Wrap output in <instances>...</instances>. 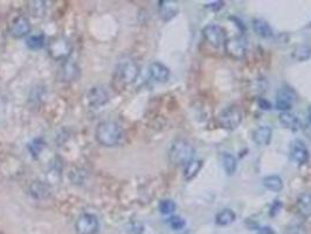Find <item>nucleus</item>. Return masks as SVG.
I'll return each mask as SVG.
<instances>
[{
    "instance_id": "f257e3e1",
    "label": "nucleus",
    "mask_w": 311,
    "mask_h": 234,
    "mask_svg": "<svg viewBox=\"0 0 311 234\" xmlns=\"http://www.w3.org/2000/svg\"><path fill=\"white\" fill-rule=\"evenodd\" d=\"M139 74V68L135 61L124 60L117 64L113 74L112 87L116 92H121L134 84Z\"/></svg>"
},
{
    "instance_id": "f03ea898",
    "label": "nucleus",
    "mask_w": 311,
    "mask_h": 234,
    "mask_svg": "<svg viewBox=\"0 0 311 234\" xmlns=\"http://www.w3.org/2000/svg\"><path fill=\"white\" fill-rule=\"evenodd\" d=\"M95 138L103 146H116L123 140L124 131L116 122L103 121L96 127Z\"/></svg>"
},
{
    "instance_id": "7ed1b4c3",
    "label": "nucleus",
    "mask_w": 311,
    "mask_h": 234,
    "mask_svg": "<svg viewBox=\"0 0 311 234\" xmlns=\"http://www.w3.org/2000/svg\"><path fill=\"white\" fill-rule=\"evenodd\" d=\"M195 150L187 140L178 138L173 140L169 149V160L174 167H186L193 161Z\"/></svg>"
},
{
    "instance_id": "20e7f679",
    "label": "nucleus",
    "mask_w": 311,
    "mask_h": 234,
    "mask_svg": "<svg viewBox=\"0 0 311 234\" xmlns=\"http://www.w3.org/2000/svg\"><path fill=\"white\" fill-rule=\"evenodd\" d=\"M242 122V113L237 106H231L221 111L218 116V123L227 130H234Z\"/></svg>"
},
{
    "instance_id": "39448f33",
    "label": "nucleus",
    "mask_w": 311,
    "mask_h": 234,
    "mask_svg": "<svg viewBox=\"0 0 311 234\" xmlns=\"http://www.w3.org/2000/svg\"><path fill=\"white\" fill-rule=\"evenodd\" d=\"M225 49H226V53L231 57H233L235 60H241L244 59L246 54H247L248 50L247 40L241 37L228 39V40H226V42H225Z\"/></svg>"
},
{
    "instance_id": "423d86ee",
    "label": "nucleus",
    "mask_w": 311,
    "mask_h": 234,
    "mask_svg": "<svg viewBox=\"0 0 311 234\" xmlns=\"http://www.w3.org/2000/svg\"><path fill=\"white\" fill-rule=\"evenodd\" d=\"M71 45L64 38H56L48 45V53L54 60H66L70 55Z\"/></svg>"
},
{
    "instance_id": "0eeeda50",
    "label": "nucleus",
    "mask_w": 311,
    "mask_h": 234,
    "mask_svg": "<svg viewBox=\"0 0 311 234\" xmlns=\"http://www.w3.org/2000/svg\"><path fill=\"white\" fill-rule=\"evenodd\" d=\"M99 222L96 215L91 213H84L78 217L75 224L77 234H96L98 231Z\"/></svg>"
},
{
    "instance_id": "6e6552de",
    "label": "nucleus",
    "mask_w": 311,
    "mask_h": 234,
    "mask_svg": "<svg viewBox=\"0 0 311 234\" xmlns=\"http://www.w3.org/2000/svg\"><path fill=\"white\" fill-rule=\"evenodd\" d=\"M202 35L205 40L214 48H219L226 42V34L224 28L219 25H209L202 30Z\"/></svg>"
},
{
    "instance_id": "1a4fd4ad",
    "label": "nucleus",
    "mask_w": 311,
    "mask_h": 234,
    "mask_svg": "<svg viewBox=\"0 0 311 234\" xmlns=\"http://www.w3.org/2000/svg\"><path fill=\"white\" fill-rule=\"evenodd\" d=\"M295 101H296V94L292 89L281 88L280 91L277 92L276 102H275V104H276L277 109L283 113V111H288L291 109Z\"/></svg>"
},
{
    "instance_id": "9d476101",
    "label": "nucleus",
    "mask_w": 311,
    "mask_h": 234,
    "mask_svg": "<svg viewBox=\"0 0 311 234\" xmlns=\"http://www.w3.org/2000/svg\"><path fill=\"white\" fill-rule=\"evenodd\" d=\"M309 150L305 143L301 139H295L290 145L291 160L299 165L305 164L309 161Z\"/></svg>"
},
{
    "instance_id": "9b49d317",
    "label": "nucleus",
    "mask_w": 311,
    "mask_h": 234,
    "mask_svg": "<svg viewBox=\"0 0 311 234\" xmlns=\"http://www.w3.org/2000/svg\"><path fill=\"white\" fill-rule=\"evenodd\" d=\"M109 100L108 92L103 87H92L87 94V101L89 106L91 107H101L106 104Z\"/></svg>"
},
{
    "instance_id": "f8f14e48",
    "label": "nucleus",
    "mask_w": 311,
    "mask_h": 234,
    "mask_svg": "<svg viewBox=\"0 0 311 234\" xmlns=\"http://www.w3.org/2000/svg\"><path fill=\"white\" fill-rule=\"evenodd\" d=\"M31 32V24L30 20L26 17H18L16 20L13 21L12 26H11V34L14 38H23L30 34Z\"/></svg>"
},
{
    "instance_id": "ddd939ff",
    "label": "nucleus",
    "mask_w": 311,
    "mask_h": 234,
    "mask_svg": "<svg viewBox=\"0 0 311 234\" xmlns=\"http://www.w3.org/2000/svg\"><path fill=\"white\" fill-rule=\"evenodd\" d=\"M149 73L153 80L160 82V84H164L170 79V69L165 64L160 62H153L150 64Z\"/></svg>"
},
{
    "instance_id": "4468645a",
    "label": "nucleus",
    "mask_w": 311,
    "mask_h": 234,
    "mask_svg": "<svg viewBox=\"0 0 311 234\" xmlns=\"http://www.w3.org/2000/svg\"><path fill=\"white\" fill-rule=\"evenodd\" d=\"M273 138V130L268 125H261L254 131L253 139L257 145L260 146H268Z\"/></svg>"
},
{
    "instance_id": "2eb2a0df",
    "label": "nucleus",
    "mask_w": 311,
    "mask_h": 234,
    "mask_svg": "<svg viewBox=\"0 0 311 234\" xmlns=\"http://www.w3.org/2000/svg\"><path fill=\"white\" fill-rule=\"evenodd\" d=\"M278 120H280L281 124L283 125L285 129H289L291 131H297L301 129L302 123L299 121V118L296 116L295 114L289 113V111H283V113L280 114L278 116Z\"/></svg>"
},
{
    "instance_id": "dca6fc26",
    "label": "nucleus",
    "mask_w": 311,
    "mask_h": 234,
    "mask_svg": "<svg viewBox=\"0 0 311 234\" xmlns=\"http://www.w3.org/2000/svg\"><path fill=\"white\" fill-rule=\"evenodd\" d=\"M253 28H254V31L256 32V34L260 35L261 38L268 39V38L273 37V34H274L273 28H271L270 25L263 19H254Z\"/></svg>"
},
{
    "instance_id": "f3484780",
    "label": "nucleus",
    "mask_w": 311,
    "mask_h": 234,
    "mask_svg": "<svg viewBox=\"0 0 311 234\" xmlns=\"http://www.w3.org/2000/svg\"><path fill=\"white\" fill-rule=\"evenodd\" d=\"M80 75V69L74 62L67 61L61 68V80L62 81H75Z\"/></svg>"
},
{
    "instance_id": "a211bd4d",
    "label": "nucleus",
    "mask_w": 311,
    "mask_h": 234,
    "mask_svg": "<svg viewBox=\"0 0 311 234\" xmlns=\"http://www.w3.org/2000/svg\"><path fill=\"white\" fill-rule=\"evenodd\" d=\"M298 212L303 217H311V193H302L297 199Z\"/></svg>"
},
{
    "instance_id": "6ab92c4d",
    "label": "nucleus",
    "mask_w": 311,
    "mask_h": 234,
    "mask_svg": "<svg viewBox=\"0 0 311 234\" xmlns=\"http://www.w3.org/2000/svg\"><path fill=\"white\" fill-rule=\"evenodd\" d=\"M263 186L266 187L267 190L271 191V192H280L283 189V181L280 176L273 175V176H268V177L263 178Z\"/></svg>"
},
{
    "instance_id": "aec40b11",
    "label": "nucleus",
    "mask_w": 311,
    "mask_h": 234,
    "mask_svg": "<svg viewBox=\"0 0 311 234\" xmlns=\"http://www.w3.org/2000/svg\"><path fill=\"white\" fill-rule=\"evenodd\" d=\"M235 219H237V214L234 213V211H232L231 208H226L217 214L216 222L219 226H228L233 224Z\"/></svg>"
},
{
    "instance_id": "412c9836",
    "label": "nucleus",
    "mask_w": 311,
    "mask_h": 234,
    "mask_svg": "<svg viewBox=\"0 0 311 234\" xmlns=\"http://www.w3.org/2000/svg\"><path fill=\"white\" fill-rule=\"evenodd\" d=\"M223 165L228 176H233L238 170V162L233 154L226 152L223 154Z\"/></svg>"
},
{
    "instance_id": "4be33fe9",
    "label": "nucleus",
    "mask_w": 311,
    "mask_h": 234,
    "mask_svg": "<svg viewBox=\"0 0 311 234\" xmlns=\"http://www.w3.org/2000/svg\"><path fill=\"white\" fill-rule=\"evenodd\" d=\"M178 13V5L174 2H160V14L165 20L173 18Z\"/></svg>"
},
{
    "instance_id": "5701e85b",
    "label": "nucleus",
    "mask_w": 311,
    "mask_h": 234,
    "mask_svg": "<svg viewBox=\"0 0 311 234\" xmlns=\"http://www.w3.org/2000/svg\"><path fill=\"white\" fill-rule=\"evenodd\" d=\"M202 167V162L201 161H194L193 160L192 162H189V163L185 167L184 170V178L186 179V181H191L195 177L196 175L199 174L200 169Z\"/></svg>"
},
{
    "instance_id": "b1692460",
    "label": "nucleus",
    "mask_w": 311,
    "mask_h": 234,
    "mask_svg": "<svg viewBox=\"0 0 311 234\" xmlns=\"http://www.w3.org/2000/svg\"><path fill=\"white\" fill-rule=\"evenodd\" d=\"M292 57L297 61H305L311 57V47L308 45L296 46L292 50Z\"/></svg>"
},
{
    "instance_id": "393cba45",
    "label": "nucleus",
    "mask_w": 311,
    "mask_h": 234,
    "mask_svg": "<svg viewBox=\"0 0 311 234\" xmlns=\"http://www.w3.org/2000/svg\"><path fill=\"white\" fill-rule=\"evenodd\" d=\"M26 45L31 49H40L45 46V37L42 34L30 35L26 40Z\"/></svg>"
},
{
    "instance_id": "a878e982",
    "label": "nucleus",
    "mask_w": 311,
    "mask_h": 234,
    "mask_svg": "<svg viewBox=\"0 0 311 234\" xmlns=\"http://www.w3.org/2000/svg\"><path fill=\"white\" fill-rule=\"evenodd\" d=\"M159 211L162 214H165V215H169V214H172L174 211H176V204H174L173 200L171 199H164L159 203Z\"/></svg>"
},
{
    "instance_id": "bb28decb",
    "label": "nucleus",
    "mask_w": 311,
    "mask_h": 234,
    "mask_svg": "<svg viewBox=\"0 0 311 234\" xmlns=\"http://www.w3.org/2000/svg\"><path fill=\"white\" fill-rule=\"evenodd\" d=\"M167 222H169L170 227L174 229V231H180V229H183L185 225H186V221L181 217H179V215H172Z\"/></svg>"
},
{
    "instance_id": "cd10ccee",
    "label": "nucleus",
    "mask_w": 311,
    "mask_h": 234,
    "mask_svg": "<svg viewBox=\"0 0 311 234\" xmlns=\"http://www.w3.org/2000/svg\"><path fill=\"white\" fill-rule=\"evenodd\" d=\"M257 103H259V107L262 110H270L271 109V103L269 102V101H267L266 99H260Z\"/></svg>"
},
{
    "instance_id": "c85d7f7f",
    "label": "nucleus",
    "mask_w": 311,
    "mask_h": 234,
    "mask_svg": "<svg viewBox=\"0 0 311 234\" xmlns=\"http://www.w3.org/2000/svg\"><path fill=\"white\" fill-rule=\"evenodd\" d=\"M257 234H276L275 233V231L271 227H269V226H266V227H262L259 229V232H257Z\"/></svg>"
},
{
    "instance_id": "c756f323",
    "label": "nucleus",
    "mask_w": 311,
    "mask_h": 234,
    "mask_svg": "<svg viewBox=\"0 0 311 234\" xmlns=\"http://www.w3.org/2000/svg\"><path fill=\"white\" fill-rule=\"evenodd\" d=\"M224 6V2H218V3H213L210 4V5H207V7H210V9H214V10H219L221 7Z\"/></svg>"
},
{
    "instance_id": "7c9ffc66",
    "label": "nucleus",
    "mask_w": 311,
    "mask_h": 234,
    "mask_svg": "<svg viewBox=\"0 0 311 234\" xmlns=\"http://www.w3.org/2000/svg\"><path fill=\"white\" fill-rule=\"evenodd\" d=\"M308 117H309V121L311 122V106L309 107V109H308Z\"/></svg>"
}]
</instances>
